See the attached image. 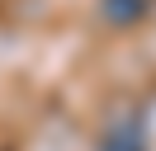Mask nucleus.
Instances as JSON below:
<instances>
[{
    "instance_id": "f257e3e1",
    "label": "nucleus",
    "mask_w": 156,
    "mask_h": 151,
    "mask_svg": "<svg viewBox=\"0 0 156 151\" xmlns=\"http://www.w3.org/2000/svg\"><path fill=\"white\" fill-rule=\"evenodd\" d=\"M99 5H104V19L114 28H133L137 19H147L151 0H99Z\"/></svg>"
},
{
    "instance_id": "f03ea898",
    "label": "nucleus",
    "mask_w": 156,
    "mask_h": 151,
    "mask_svg": "<svg viewBox=\"0 0 156 151\" xmlns=\"http://www.w3.org/2000/svg\"><path fill=\"white\" fill-rule=\"evenodd\" d=\"M104 151H142V128H137V123L128 118L123 128H118L114 137H109V146H104Z\"/></svg>"
}]
</instances>
